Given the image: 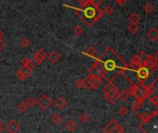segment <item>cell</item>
I'll list each match as a JSON object with an SVG mask.
<instances>
[{"label":"cell","instance_id":"obj_2","mask_svg":"<svg viewBox=\"0 0 158 133\" xmlns=\"http://www.w3.org/2000/svg\"><path fill=\"white\" fill-rule=\"evenodd\" d=\"M79 18L85 23L87 26H92L97 22L104 16V12L101 9H96L92 6H87L84 9H79L77 11Z\"/></svg>","mask_w":158,"mask_h":133},{"label":"cell","instance_id":"obj_24","mask_svg":"<svg viewBox=\"0 0 158 133\" xmlns=\"http://www.w3.org/2000/svg\"><path fill=\"white\" fill-rule=\"evenodd\" d=\"M51 120H52V123H53L54 125H59V124L62 122V117H61L59 114L55 113V114L52 116Z\"/></svg>","mask_w":158,"mask_h":133},{"label":"cell","instance_id":"obj_43","mask_svg":"<svg viewBox=\"0 0 158 133\" xmlns=\"http://www.w3.org/2000/svg\"><path fill=\"white\" fill-rule=\"evenodd\" d=\"M0 62H1V57H0Z\"/></svg>","mask_w":158,"mask_h":133},{"label":"cell","instance_id":"obj_37","mask_svg":"<svg viewBox=\"0 0 158 133\" xmlns=\"http://www.w3.org/2000/svg\"><path fill=\"white\" fill-rule=\"evenodd\" d=\"M78 2L80 3L81 8H85L87 6H90V2L91 0H78Z\"/></svg>","mask_w":158,"mask_h":133},{"label":"cell","instance_id":"obj_38","mask_svg":"<svg viewBox=\"0 0 158 133\" xmlns=\"http://www.w3.org/2000/svg\"><path fill=\"white\" fill-rule=\"evenodd\" d=\"M115 2L119 5V6H123L126 4V2H127V0H115Z\"/></svg>","mask_w":158,"mask_h":133},{"label":"cell","instance_id":"obj_19","mask_svg":"<svg viewBox=\"0 0 158 133\" xmlns=\"http://www.w3.org/2000/svg\"><path fill=\"white\" fill-rule=\"evenodd\" d=\"M83 54L88 56H90V57H95V56L97 54V50L94 48L93 46L90 45L86 50L83 51Z\"/></svg>","mask_w":158,"mask_h":133},{"label":"cell","instance_id":"obj_41","mask_svg":"<svg viewBox=\"0 0 158 133\" xmlns=\"http://www.w3.org/2000/svg\"><path fill=\"white\" fill-rule=\"evenodd\" d=\"M2 131H3V125H2L1 121H0V133H2Z\"/></svg>","mask_w":158,"mask_h":133},{"label":"cell","instance_id":"obj_13","mask_svg":"<svg viewBox=\"0 0 158 133\" xmlns=\"http://www.w3.org/2000/svg\"><path fill=\"white\" fill-rule=\"evenodd\" d=\"M147 37L151 42H155L158 39V30L155 27H152L147 31Z\"/></svg>","mask_w":158,"mask_h":133},{"label":"cell","instance_id":"obj_17","mask_svg":"<svg viewBox=\"0 0 158 133\" xmlns=\"http://www.w3.org/2000/svg\"><path fill=\"white\" fill-rule=\"evenodd\" d=\"M65 128H66V129L68 130V131H70V132H72V131H74L76 128H77V124H76V122L73 120V119H69L66 123H65Z\"/></svg>","mask_w":158,"mask_h":133},{"label":"cell","instance_id":"obj_4","mask_svg":"<svg viewBox=\"0 0 158 133\" xmlns=\"http://www.w3.org/2000/svg\"><path fill=\"white\" fill-rule=\"evenodd\" d=\"M129 89L131 92V96H133L137 101L145 102L149 95L147 92V85L144 83H133Z\"/></svg>","mask_w":158,"mask_h":133},{"label":"cell","instance_id":"obj_34","mask_svg":"<svg viewBox=\"0 0 158 133\" xmlns=\"http://www.w3.org/2000/svg\"><path fill=\"white\" fill-rule=\"evenodd\" d=\"M79 120L81 121V123L82 124H86L89 121V116L85 113H82L79 116Z\"/></svg>","mask_w":158,"mask_h":133},{"label":"cell","instance_id":"obj_1","mask_svg":"<svg viewBox=\"0 0 158 133\" xmlns=\"http://www.w3.org/2000/svg\"><path fill=\"white\" fill-rule=\"evenodd\" d=\"M97 59L103 66L104 79H106V82H113L128 70V64L112 47H107Z\"/></svg>","mask_w":158,"mask_h":133},{"label":"cell","instance_id":"obj_16","mask_svg":"<svg viewBox=\"0 0 158 133\" xmlns=\"http://www.w3.org/2000/svg\"><path fill=\"white\" fill-rule=\"evenodd\" d=\"M117 123H118L117 120H116V119H111V120L104 127V128H103L104 132H105V133H109L110 130H112V129L114 128V127H115Z\"/></svg>","mask_w":158,"mask_h":133},{"label":"cell","instance_id":"obj_18","mask_svg":"<svg viewBox=\"0 0 158 133\" xmlns=\"http://www.w3.org/2000/svg\"><path fill=\"white\" fill-rule=\"evenodd\" d=\"M90 79H91L92 90H96V89H98L99 87L102 86V84H103V80H101V79H95V78H92V77H90Z\"/></svg>","mask_w":158,"mask_h":133},{"label":"cell","instance_id":"obj_20","mask_svg":"<svg viewBox=\"0 0 158 133\" xmlns=\"http://www.w3.org/2000/svg\"><path fill=\"white\" fill-rule=\"evenodd\" d=\"M21 64H22V66H27V68H29V69H31V70H34V63L33 60L30 59V58H28V57L22 58V59H21Z\"/></svg>","mask_w":158,"mask_h":133},{"label":"cell","instance_id":"obj_6","mask_svg":"<svg viewBox=\"0 0 158 133\" xmlns=\"http://www.w3.org/2000/svg\"><path fill=\"white\" fill-rule=\"evenodd\" d=\"M147 53L144 51H141L138 55L134 56L131 61V64L128 65V70H135L138 66H142L144 62L145 57L147 56Z\"/></svg>","mask_w":158,"mask_h":133},{"label":"cell","instance_id":"obj_29","mask_svg":"<svg viewBox=\"0 0 158 133\" xmlns=\"http://www.w3.org/2000/svg\"><path fill=\"white\" fill-rule=\"evenodd\" d=\"M109 133H124V128H123V127L119 123H117L114 127V128L112 130H110Z\"/></svg>","mask_w":158,"mask_h":133},{"label":"cell","instance_id":"obj_39","mask_svg":"<svg viewBox=\"0 0 158 133\" xmlns=\"http://www.w3.org/2000/svg\"><path fill=\"white\" fill-rule=\"evenodd\" d=\"M5 45H6V44H5L4 41H0V52L2 51V49L5 47Z\"/></svg>","mask_w":158,"mask_h":133},{"label":"cell","instance_id":"obj_32","mask_svg":"<svg viewBox=\"0 0 158 133\" xmlns=\"http://www.w3.org/2000/svg\"><path fill=\"white\" fill-rule=\"evenodd\" d=\"M102 4H103V0H91V2H90L91 6L96 8V9H100Z\"/></svg>","mask_w":158,"mask_h":133},{"label":"cell","instance_id":"obj_33","mask_svg":"<svg viewBox=\"0 0 158 133\" xmlns=\"http://www.w3.org/2000/svg\"><path fill=\"white\" fill-rule=\"evenodd\" d=\"M103 12L106 13V14L108 15V16H111V15L115 12V9H114V8H113L111 5H108V6H106V7L105 8V9L103 10Z\"/></svg>","mask_w":158,"mask_h":133},{"label":"cell","instance_id":"obj_30","mask_svg":"<svg viewBox=\"0 0 158 133\" xmlns=\"http://www.w3.org/2000/svg\"><path fill=\"white\" fill-rule=\"evenodd\" d=\"M73 33L76 36H81L83 33V28L81 26H80V25L75 26L74 29H73Z\"/></svg>","mask_w":158,"mask_h":133},{"label":"cell","instance_id":"obj_42","mask_svg":"<svg viewBox=\"0 0 158 133\" xmlns=\"http://www.w3.org/2000/svg\"><path fill=\"white\" fill-rule=\"evenodd\" d=\"M142 133H147V132H145V131H142Z\"/></svg>","mask_w":158,"mask_h":133},{"label":"cell","instance_id":"obj_11","mask_svg":"<svg viewBox=\"0 0 158 133\" xmlns=\"http://www.w3.org/2000/svg\"><path fill=\"white\" fill-rule=\"evenodd\" d=\"M20 129V125L14 119L9 120L6 125V130L8 133H18V131Z\"/></svg>","mask_w":158,"mask_h":133},{"label":"cell","instance_id":"obj_31","mask_svg":"<svg viewBox=\"0 0 158 133\" xmlns=\"http://www.w3.org/2000/svg\"><path fill=\"white\" fill-rule=\"evenodd\" d=\"M20 44L21 47H23V48H28V47L30 46V45H31V41H30L27 37H23V38L20 40Z\"/></svg>","mask_w":158,"mask_h":133},{"label":"cell","instance_id":"obj_28","mask_svg":"<svg viewBox=\"0 0 158 133\" xmlns=\"http://www.w3.org/2000/svg\"><path fill=\"white\" fill-rule=\"evenodd\" d=\"M25 102H26V104H27V106H28L29 108L34 107L36 106V104H37V101H36L34 98H33V97H29L27 99V101H25Z\"/></svg>","mask_w":158,"mask_h":133},{"label":"cell","instance_id":"obj_40","mask_svg":"<svg viewBox=\"0 0 158 133\" xmlns=\"http://www.w3.org/2000/svg\"><path fill=\"white\" fill-rule=\"evenodd\" d=\"M5 34H4V32L2 31H0V41H3V38H4Z\"/></svg>","mask_w":158,"mask_h":133},{"label":"cell","instance_id":"obj_15","mask_svg":"<svg viewBox=\"0 0 158 133\" xmlns=\"http://www.w3.org/2000/svg\"><path fill=\"white\" fill-rule=\"evenodd\" d=\"M131 92L129 88L127 90L122 91L118 94V99H121V100H123V101H125V102L129 101V100L131 99Z\"/></svg>","mask_w":158,"mask_h":133},{"label":"cell","instance_id":"obj_22","mask_svg":"<svg viewBox=\"0 0 158 133\" xmlns=\"http://www.w3.org/2000/svg\"><path fill=\"white\" fill-rule=\"evenodd\" d=\"M143 105H144V102H141V101H136L133 103V106H132V111L135 113V114H138L139 111L143 107Z\"/></svg>","mask_w":158,"mask_h":133},{"label":"cell","instance_id":"obj_14","mask_svg":"<svg viewBox=\"0 0 158 133\" xmlns=\"http://www.w3.org/2000/svg\"><path fill=\"white\" fill-rule=\"evenodd\" d=\"M48 60L52 63V64H56L59 62L60 58H61V55L57 52V51H51V53L47 56Z\"/></svg>","mask_w":158,"mask_h":133},{"label":"cell","instance_id":"obj_44","mask_svg":"<svg viewBox=\"0 0 158 133\" xmlns=\"http://www.w3.org/2000/svg\"><path fill=\"white\" fill-rule=\"evenodd\" d=\"M45 133H51V132H45Z\"/></svg>","mask_w":158,"mask_h":133},{"label":"cell","instance_id":"obj_9","mask_svg":"<svg viewBox=\"0 0 158 133\" xmlns=\"http://www.w3.org/2000/svg\"><path fill=\"white\" fill-rule=\"evenodd\" d=\"M46 57H47L46 52L43 48H40V49H38L34 54V57H33L34 63H36V64L40 65V64H42V63L45 62V60L46 59Z\"/></svg>","mask_w":158,"mask_h":133},{"label":"cell","instance_id":"obj_8","mask_svg":"<svg viewBox=\"0 0 158 133\" xmlns=\"http://www.w3.org/2000/svg\"><path fill=\"white\" fill-rule=\"evenodd\" d=\"M33 74V70H31L27 66H22L21 68L17 71V74H16V77L19 81H25L27 80L28 78L31 77V75Z\"/></svg>","mask_w":158,"mask_h":133},{"label":"cell","instance_id":"obj_21","mask_svg":"<svg viewBox=\"0 0 158 133\" xmlns=\"http://www.w3.org/2000/svg\"><path fill=\"white\" fill-rule=\"evenodd\" d=\"M129 20L131 23H133V24H138L140 21H141V17L138 13L136 12H132L130 17H129Z\"/></svg>","mask_w":158,"mask_h":133},{"label":"cell","instance_id":"obj_10","mask_svg":"<svg viewBox=\"0 0 158 133\" xmlns=\"http://www.w3.org/2000/svg\"><path fill=\"white\" fill-rule=\"evenodd\" d=\"M137 115H138V117L141 118L142 123L144 124V123L150 122L151 120L156 118L157 116H158V111H157V110H153V111H152L151 113L144 112V113H142V114H137Z\"/></svg>","mask_w":158,"mask_h":133},{"label":"cell","instance_id":"obj_36","mask_svg":"<svg viewBox=\"0 0 158 133\" xmlns=\"http://www.w3.org/2000/svg\"><path fill=\"white\" fill-rule=\"evenodd\" d=\"M75 85H76V87L79 88V89H83V88H84V81H83V79H79V80H77L76 82H75Z\"/></svg>","mask_w":158,"mask_h":133},{"label":"cell","instance_id":"obj_26","mask_svg":"<svg viewBox=\"0 0 158 133\" xmlns=\"http://www.w3.org/2000/svg\"><path fill=\"white\" fill-rule=\"evenodd\" d=\"M142 10H143L146 14H151L152 12H153L154 8H153V4H151V3H146V4L142 7Z\"/></svg>","mask_w":158,"mask_h":133},{"label":"cell","instance_id":"obj_35","mask_svg":"<svg viewBox=\"0 0 158 133\" xmlns=\"http://www.w3.org/2000/svg\"><path fill=\"white\" fill-rule=\"evenodd\" d=\"M128 112H129V110H128V108L126 107V106H120L118 108V110H117L118 115L121 116V117H125L126 115L128 114Z\"/></svg>","mask_w":158,"mask_h":133},{"label":"cell","instance_id":"obj_5","mask_svg":"<svg viewBox=\"0 0 158 133\" xmlns=\"http://www.w3.org/2000/svg\"><path fill=\"white\" fill-rule=\"evenodd\" d=\"M88 74L92 78L101 79V80L104 79V69L101 62L98 59H96L95 62L92 65L90 70H88Z\"/></svg>","mask_w":158,"mask_h":133},{"label":"cell","instance_id":"obj_12","mask_svg":"<svg viewBox=\"0 0 158 133\" xmlns=\"http://www.w3.org/2000/svg\"><path fill=\"white\" fill-rule=\"evenodd\" d=\"M55 106L59 109V110H63V109H65L67 106H68V101L64 98V97H62V96H59L56 101H55Z\"/></svg>","mask_w":158,"mask_h":133},{"label":"cell","instance_id":"obj_23","mask_svg":"<svg viewBox=\"0 0 158 133\" xmlns=\"http://www.w3.org/2000/svg\"><path fill=\"white\" fill-rule=\"evenodd\" d=\"M147 99L150 100V102H151L155 107L158 106V95H157L156 92H153V93L149 94L148 97H147Z\"/></svg>","mask_w":158,"mask_h":133},{"label":"cell","instance_id":"obj_27","mask_svg":"<svg viewBox=\"0 0 158 133\" xmlns=\"http://www.w3.org/2000/svg\"><path fill=\"white\" fill-rule=\"evenodd\" d=\"M17 109H18L20 113H25V112L29 109V107H28L26 102H20V103L18 105Z\"/></svg>","mask_w":158,"mask_h":133},{"label":"cell","instance_id":"obj_3","mask_svg":"<svg viewBox=\"0 0 158 133\" xmlns=\"http://www.w3.org/2000/svg\"><path fill=\"white\" fill-rule=\"evenodd\" d=\"M119 89L114 84V82H107L106 86L103 88V95L106 101L113 105L118 100Z\"/></svg>","mask_w":158,"mask_h":133},{"label":"cell","instance_id":"obj_25","mask_svg":"<svg viewBox=\"0 0 158 133\" xmlns=\"http://www.w3.org/2000/svg\"><path fill=\"white\" fill-rule=\"evenodd\" d=\"M128 30L132 34H136V33L139 31L140 30V27L138 26V24H133V23H131L128 25Z\"/></svg>","mask_w":158,"mask_h":133},{"label":"cell","instance_id":"obj_7","mask_svg":"<svg viewBox=\"0 0 158 133\" xmlns=\"http://www.w3.org/2000/svg\"><path fill=\"white\" fill-rule=\"evenodd\" d=\"M42 110L45 111L47 110L52 105H53V101L51 100V98L49 96H47L46 94H43L42 96H40V98L37 100V104H36Z\"/></svg>","mask_w":158,"mask_h":133}]
</instances>
